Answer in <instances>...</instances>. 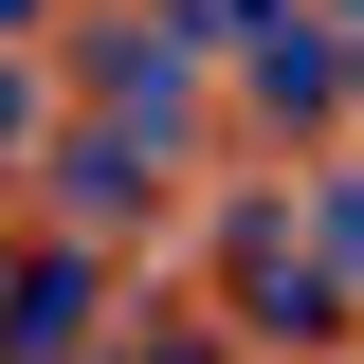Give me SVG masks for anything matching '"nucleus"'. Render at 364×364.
<instances>
[{"label":"nucleus","mask_w":364,"mask_h":364,"mask_svg":"<svg viewBox=\"0 0 364 364\" xmlns=\"http://www.w3.org/2000/svg\"><path fill=\"white\" fill-rule=\"evenodd\" d=\"M0 146H37V73H0Z\"/></svg>","instance_id":"1"},{"label":"nucleus","mask_w":364,"mask_h":364,"mask_svg":"<svg viewBox=\"0 0 364 364\" xmlns=\"http://www.w3.org/2000/svg\"><path fill=\"white\" fill-rule=\"evenodd\" d=\"M0 18H18V0H0Z\"/></svg>","instance_id":"2"},{"label":"nucleus","mask_w":364,"mask_h":364,"mask_svg":"<svg viewBox=\"0 0 364 364\" xmlns=\"http://www.w3.org/2000/svg\"><path fill=\"white\" fill-rule=\"evenodd\" d=\"M346 18H364V0H346Z\"/></svg>","instance_id":"3"}]
</instances>
